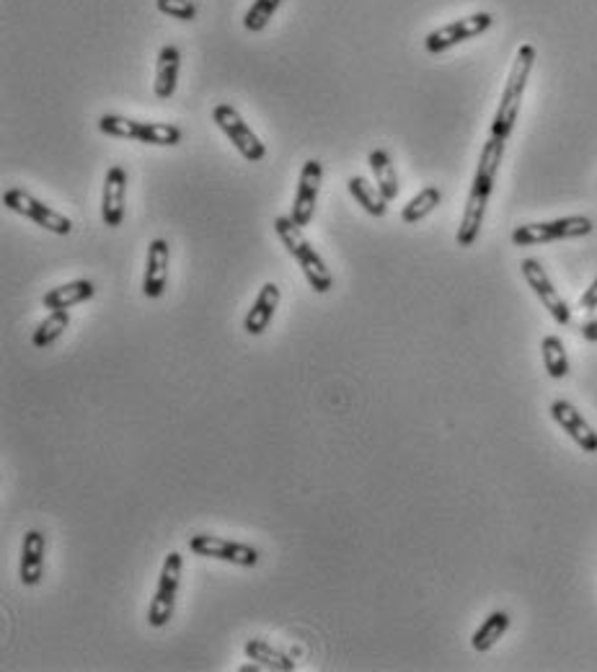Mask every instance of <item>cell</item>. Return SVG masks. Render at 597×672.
Returning <instances> with one entry per match:
<instances>
[{"instance_id":"cell-21","label":"cell","mask_w":597,"mask_h":672,"mask_svg":"<svg viewBox=\"0 0 597 672\" xmlns=\"http://www.w3.org/2000/svg\"><path fill=\"white\" fill-rule=\"evenodd\" d=\"M347 187H349V194L355 197L357 205H360L367 215H373V218H386L388 200L383 197L378 184H370L365 176H352Z\"/></svg>"},{"instance_id":"cell-9","label":"cell","mask_w":597,"mask_h":672,"mask_svg":"<svg viewBox=\"0 0 597 672\" xmlns=\"http://www.w3.org/2000/svg\"><path fill=\"white\" fill-rule=\"evenodd\" d=\"M189 551L197 556H205V559H218L228 561V564H236V567H256L262 554L256 551L254 546L241 541H228V538L207 536V533H199V536L189 538Z\"/></svg>"},{"instance_id":"cell-27","label":"cell","mask_w":597,"mask_h":672,"mask_svg":"<svg viewBox=\"0 0 597 672\" xmlns=\"http://www.w3.org/2000/svg\"><path fill=\"white\" fill-rule=\"evenodd\" d=\"M282 0H254L246 13V19H243V26L249 29V32H262L264 26L272 21V16L277 13Z\"/></svg>"},{"instance_id":"cell-4","label":"cell","mask_w":597,"mask_h":672,"mask_svg":"<svg viewBox=\"0 0 597 672\" xmlns=\"http://www.w3.org/2000/svg\"><path fill=\"white\" fill-rule=\"evenodd\" d=\"M99 130L109 137L119 140H140L145 145H158V148H171L181 143V130L176 125H163V122H140V119L122 117V114H104L99 119Z\"/></svg>"},{"instance_id":"cell-6","label":"cell","mask_w":597,"mask_h":672,"mask_svg":"<svg viewBox=\"0 0 597 672\" xmlns=\"http://www.w3.org/2000/svg\"><path fill=\"white\" fill-rule=\"evenodd\" d=\"M592 220L587 215H572V218L548 220V223H528L512 231L515 246H538V243L564 241V238H582L592 233Z\"/></svg>"},{"instance_id":"cell-30","label":"cell","mask_w":597,"mask_h":672,"mask_svg":"<svg viewBox=\"0 0 597 672\" xmlns=\"http://www.w3.org/2000/svg\"><path fill=\"white\" fill-rule=\"evenodd\" d=\"M582 336H585L587 342H597V318L595 321H587V324L582 326Z\"/></svg>"},{"instance_id":"cell-19","label":"cell","mask_w":597,"mask_h":672,"mask_svg":"<svg viewBox=\"0 0 597 672\" xmlns=\"http://www.w3.org/2000/svg\"><path fill=\"white\" fill-rule=\"evenodd\" d=\"M94 295H96L94 282L75 280V282H68V285H60V287H55V290H50V293L42 298V305L47 308V311H68V308H73V305L91 300Z\"/></svg>"},{"instance_id":"cell-15","label":"cell","mask_w":597,"mask_h":672,"mask_svg":"<svg viewBox=\"0 0 597 672\" xmlns=\"http://www.w3.org/2000/svg\"><path fill=\"white\" fill-rule=\"evenodd\" d=\"M168 259H171L168 241L156 238V241L148 243V259H145V280H143L145 298L158 300L163 295V290H166Z\"/></svg>"},{"instance_id":"cell-16","label":"cell","mask_w":597,"mask_h":672,"mask_svg":"<svg viewBox=\"0 0 597 672\" xmlns=\"http://www.w3.org/2000/svg\"><path fill=\"white\" fill-rule=\"evenodd\" d=\"M280 298H282L280 287L274 285V282H267V285L259 290L254 305H251V311L246 313V318H243V329H246V334L262 336L264 331H267V326L272 324L274 311H277V305H280Z\"/></svg>"},{"instance_id":"cell-12","label":"cell","mask_w":597,"mask_h":672,"mask_svg":"<svg viewBox=\"0 0 597 672\" xmlns=\"http://www.w3.org/2000/svg\"><path fill=\"white\" fill-rule=\"evenodd\" d=\"M321 181H324V166L321 161L311 158V161H305L303 171H300V181H298V192H295V202H293V212H290V218L305 228V225L313 220V212H316V200H318V189H321Z\"/></svg>"},{"instance_id":"cell-25","label":"cell","mask_w":597,"mask_h":672,"mask_svg":"<svg viewBox=\"0 0 597 672\" xmlns=\"http://www.w3.org/2000/svg\"><path fill=\"white\" fill-rule=\"evenodd\" d=\"M70 326V313L68 311H50V316L44 318L42 324L37 326V331H34L32 336V344L37 349H44L50 347V344H55L60 336H63V331Z\"/></svg>"},{"instance_id":"cell-2","label":"cell","mask_w":597,"mask_h":672,"mask_svg":"<svg viewBox=\"0 0 597 672\" xmlns=\"http://www.w3.org/2000/svg\"><path fill=\"white\" fill-rule=\"evenodd\" d=\"M535 65V47L530 42L520 44V50L515 55V63H512L510 75H507V83H504V94L499 101V109L494 114L492 122V135L507 137L512 135L517 122V114H520V104H523V94L528 88L530 73H533Z\"/></svg>"},{"instance_id":"cell-14","label":"cell","mask_w":597,"mask_h":672,"mask_svg":"<svg viewBox=\"0 0 597 672\" xmlns=\"http://www.w3.org/2000/svg\"><path fill=\"white\" fill-rule=\"evenodd\" d=\"M551 417H554V422L559 424L561 430L572 437L585 453H597V432L592 430L590 424H587V419L579 414L577 406L569 404V401L564 399L554 401V404H551Z\"/></svg>"},{"instance_id":"cell-11","label":"cell","mask_w":597,"mask_h":672,"mask_svg":"<svg viewBox=\"0 0 597 672\" xmlns=\"http://www.w3.org/2000/svg\"><path fill=\"white\" fill-rule=\"evenodd\" d=\"M520 269H523V277L530 285V290L538 295V300H541L543 308L554 316L556 324L561 326L572 324V311H569L566 300L561 298L559 290L554 287V282H551V277L546 274V269L541 267V262H535V259H523Z\"/></svg>"},{"instance_id":"cell-28","label":"cell","mask_w":597,"mask_h":672,"mask_svg":"<svg viewBox=\"0 0 597 672\" xmlns=\"http://www.w3.org/2000/svg\"><path fill=\"white\" fill-rule=\"evenodd\" d=\"M156 8L163 16L179 21H194V16H197V6L192 0H156Z\"/></svg>"},{"instance_id":"cell-7","label":"cell","mask_w":597,"mask_h":672,"mask_svg":"<svg viewBox=\"0 0 597 672\" xmlns=\"http://www.w3.org/2000/svg\"><path fill=\"white\" fill-rule=\"evenodd\" d=\"M3 205H6L8 210L19 212V215L29 218L32 223H37L39 228H44V231L55 233V236H70V231H73V220H70L68 215L52 210V207H47L44 202H39L37 197L26 194L24 189H8V192L3 194Z\"/></svg>"},{"instance_id":"cell-20","label":"cell","mask_w":597,"mask_h":672,"mask_svg":"<svg viewBox=\"0 0 597 672\" xmlns=\"http://www.w3.org/2000/svg\"><path fill=\"white\" fill-rule=\"evenodd\" d=\"M243 652H246V657H249L251 662L262 665L264 670H277V672L295 670V662L290 660L285 652H280V649L272 647V644H267V641H262V639L246 641V644H243Z\"/></svg>"},{"instance_id":"cell-18","label":"cell","mask_w":597,"mask_h":672,"mask_svg":"<svg viewBox=\"0 0 597 672\" xmlns=\"http://www.w3.org/2000/svg\"><path fill=\"white\" fill-rule=\"evenodd\" d=\"M179 68H181V52L176 44H166L161 52H158L156 63V96L161 101L171 99L176 91V83H179Z\"/></svg>"},{"instance_id":"cell-10","label":"cell","mask_w":597,"mask_h":672,"mask_svg":"<svg viewBox=\"0 0 597 672\" xmlns=\"http://www.w3.org/2000/svg\"><path fill=\"white\" fill-rule=\"evenodd\" d=\"M492 24H494L492 13H473V16H466V19L450 21L448 26H440V29H435L432 34H427V39H424V50L430 52V55H440V52L450 50L455 44L479 37V34L486 32V29H492Z\"/></svg>"},{"instance_id":"cell-17","label":"cell","mask_w":597,"mask_h":672,"mask_svg":"<svg viewBox=\"0 0 597 672\" xmlns=\"http://www.w3.org/2000/svg\"><path fill=\"white\" fill-rule=\"evenodd\" d=\"M44 548H47V538L42 530H29L24 536V546H21V582L26 587H37L42 582L44 572Z\"/></svg>"},{"instance_id":"cell-3","label":"cell","mask_w":597,"mask_h":672,"mask_svg":"<svg viewBox=\"0 0 597 672\" xmlns=\"http://www.w3.org/2000/svg\"><path fill=\"white\" fill-rule=\"evenodd\" d=\"M274 231H277V238L282 241L287 254L293 256L295 262L300 264L308 285H311L318 295L329 293L331 285H334V277H331V272L326 269L324 259H321L318 251L311 246V241L303 236V228H300L290 215H280V218L274 220Z\"/></svg>"},{"instance_id":"cell-8","label":"cell","mask_w":597,"mask_h":672,"mask_svg":"<svg viewBox=\"0 0 597 672\" xmlns=\"http://www.w3.org/2000/svg\"><path fill=\"white\" fill-rule=\"evenodd\" d=\"M212 119H215V125L225 132V137L236 145V150L246 158V161L259 163L264 156H267V148H264V143L259 140V135L243 122V117L231 104L215 106V109H212Z\"/></svg>"},{"instance_id":"cell-22","label":"cell","mask_w":597,"mask_h":672,"mask_svg":"<svg viewBox=\"0 0 597 672\" xmlns=\"http://www.w3.org/2000/svg\"><path fill=\"white\" fill-rule=\"evenodd\" d=\"M370 168H373L375 184H378V189L383 192V197H386L388 202L396 200L398 176H396V168H393V163H391V156H388L386 150L375 148L373 153H370Z\"/></svg>"},{"instance_id":"cell-24","label":"cell","mask_w":597,"mask_h":672,"mask_svg":"<svg viewBox=\"0 0 597 672\" xmlns=\"http://www.w3.org/2000/svg\"><path fill=\"white\" fill-rule=\"evenodd\" d=\"M541 352L546 373L556 380L566 378V373H569V357H566L564 342H561L559 336H546L541 342Z\"/></svg>"},{"instance_id":"cell-26","label":"cell","mask_w":597,"mask_h":672,"mask_svg":"<svg viewBox=\"0 0 597 672\" xmlns=\"http://www.w3.org/2000/svg\"><path fill=\"white\" fill-rule=\"evenodd\" d=\"M442 200V192L437 187H424L422 192L414 197V200L409 202V205L401 210V220H404L406 225H414L419 223L422 218H427L432 210H435L437 205H440Z\"/></svg>"},{"instance_id":"cell-5","label":"cell","mask_w":597,"mask_h":672,"mask_svg":"<svg viewBox=\"0 0 597 672\" xmlns=\"http://www.w3.org/2000/svg\"><path fill=\"white\" fill-rule=\"evenodd\" d=\"M181 569H184V559H181L179 551H171L163 559L161 577H158V587L153 592V600H150L148 608V623L150 629H163L171 616H174L176 598H179L181 587Z\"/></svg>"},{"instance_id":"cell-13","label":"cell","mask_w":597,"mask_h":672,"mask_svg":"<svg viewBox=\"0 0 597 672\" xmlns=\"http://www.w3.org/2000/svg\"><path fill=\"white\" fill-rule=\"evenodd\" d=\"M127 202V171L122 166H112L106 171L104 194H101V220L106 228H119L125 220Z\"/></svg>"},{"instance_id":"cell-23","label":"cell","mask_w":597,"mask_h":672,"mask_svg":"<svg viewBox=\"0 0 597 672\" xmlns=\"http://www.w3.org/2000/svg\"><path fill=\"white\" fill-rule=\"evenodd\" d=\"M510 623H512V618L507 616V613H502V610L492 613V616L481 623L479 631L473 634V639H471L473 649H476V652H489V649H492L494 644H497V641L507 634Z\"/></svg>"},{"instance_id":"cell-29","label":"cell","mask_w":597,"mask_h":672,"mask_svg":"<svg viewBox=\"0 0 597 672\" xmlns=\"http://www.w3.org/2000/svg\"><path fill=\"white\" fill-rule=\"evenodd\" d=\"M579 308H582V311H595L597 308V277H595V282L587 287L585 295L579 298Z\"/></svg>"},{"instance_id":"cell-1","label":"cell","mask_w":597,"mask_h":672,"mask_svg":"<svg viewBox=\"0 0 597 672\" xmlns=\"http://www.w3.org/2000/svg\"><path fill=\"white\" fill-rule=\"evenodd\" d=\"M504 145L507 140L504 137L492 135L484 143V150H481L479 166H476V176H473L471 192H468L466 200V210H463V220L461 228H458V246L461 249H468L476 243L481 233V225H484V215H486V205H489V197L494 192V179H497L499 163H502L504 156Z\"/></svg>"}]
</instances>
